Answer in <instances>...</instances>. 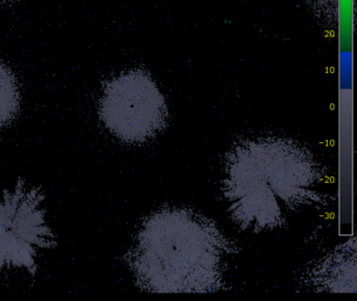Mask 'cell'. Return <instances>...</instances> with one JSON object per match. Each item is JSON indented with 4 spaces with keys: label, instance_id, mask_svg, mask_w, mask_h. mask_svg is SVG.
Here are the masks:
<instances>
[{
    "label": "cell",
    "instance_id": "obj_1",
    "mask_svg": "<svg viewBox=\"0 0 357 301\" xmlns=\"http://www.w3.org/2000/svg\"><path fill=\"white\" fill-rule=\"evenodd\" d=\"M327 173L289 138L240 140L223 163L222 196L234 223L252 233L277 229L298 211L328 202Z\"/></svg>",
    "mask_w": 357,
    "mask_h": 301
},
{
    "label": "cell",
    "instance_id": "obj_2",
    "mask_svg": "<svg viewBox=\"0 0 357 301\" xmlns=\"http://www.w3.org/2000/svg\"><path fill=\"white\" fill-rule=\"evenodd\" d=\"M233 244L213 219L167 207L150 215L127 256L137 286L151 293H210L223 286Z\"/></svg>",
    "mask_w": 357,
    "mask_h": 301
},
{
    "label": "cell",
    "instance_id": "obj_3",
    "mask_svg": "<svg viewBox=\"0 0 357 301\" xmlns=\"http://www.w3.org/2000/svg\"><path fill=\"white\" fill-rule=\"evenodd\" d=\"M100 117L116 137L143 144L166 127L168 108L158 85L145 71H127L108 82L100 104Z\"/></svg>",
    "mask_w": 357,
    "mask_h": 301
},
{
    "label": "cell",
    "instance_id": "obj_4",
    "mask_svg": "<svg viewBox=\"0 0 357 301\" xmlns=\"http://www.w3.org/2000/svg\"><path fill=\"white\" fill-rule=\"evenodd\" d=\"M43 194L20 184L0 196V268L35 269L37 249L52 248L55 236L47 225Z\"/></svg>",
    "mask_w": 357,
    "mask_h": 301
},
{
    "label": "cell",
    "instance_id": "obj_5",
    "mask_svg": "<svg viewBox=\"0 0 357 301\" xmlns=\"http://www.w3.org/2000/svg\"><path fill=\"white\" fill-rule=\"evenodd\" d=\"M355 238L336 247L306 274V286L315 292H356Z\"/></svg>",
    "mask_w": 357,
    "mask_h": 301
},
{
    "label": "cell",
    "instance_id": "obj_6",
    "mask_svg": "<svg viewBox=\"0 0 357 301\" xmlns=\"http://www.w3.org/2000/svg\"><path fill=\"white\" fill-rule=\"evenodd\" d=\"M20 107V88L9 67L0 63V130L9 125Z\"/></svg>",
    "mask_w": 357,
    "mask_h": 301
}]
</instances>
